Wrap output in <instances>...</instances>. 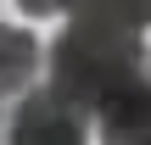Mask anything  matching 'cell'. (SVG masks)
I'll return each instance as SVG.
<instances>
[{
    "label": "cell",
    "instance_id": "1",
    "mask_svg": "<svg viewBox=\"0 0 151 145\" xmlns=\"http://www.w3.org/2000/svg\"><path fill=\"white\" fill-rule=\"evenodd\" d=\"M140 67H146V50L134 34L67 22L50 45V84L45 89L90 117V112H101V101H112L123 84H134Z\"/></svg>",
    "mask_w": 151,
    "mask_h": 145
},
{
    "label": "cell",
    "instance_id": "2",
    "mask_svg": "<svg viewBox=\"0 0 151 145\" xmlns=\"http://www.w3.org/2000/svg\"><path fill=\"white\" fill-rule=\"evenodd\" d=\"M6 145H90V117L50 89H28L6 123Z\"/></svg>",
    "mask_w": 151,
    "mask_h": 145
},
{
    "label": "cell",
    "instance_id": "6",
    "mask_svg": "<svg viewBox=\"0 0 151 145\" xmlns=\"http://www.w3.org/2000/svg\"><path fill=\"white\" fill-rule=\"evenodd\" d=\"M17 6H22L28 17H67L78 0H17Z\"/></svg>",
    "mask_w": 151,
    "mask_h": 145
},
{
    "label": "cell",
    "instance_id": "7",
    "mask_svg": "<svg viewBox=\"0 0 151 145\" xmlns=\"http://www.w3.org/2000/svg\"><path fill=\"white\" fill-rule=\"evenodd\" d=\"M0 140H6V112H0Z\"/></svg>",
    "mask_w": 151,
    "mask_h": 145
},
{
    "label": "cell",
    "instance_id": "4",
    "mask_svg": "<svg viewBox=\"0 0 151 145\" xmlns=\"http://www.w3.org/2000/svg\"><path fill=\"white\" fill-rule=\"evenodd\" d=\"M39 39L28 34V28H6L0 22V101L6 95H28V84H34V73H39Z\"/></svg>",
    "mask_w": 151,
    "mask_h": 145
},
{
    "label": "cell",
    "instance_id": "3",
    "mask_svg": "<svg viewBox=\"0 0 151 145\" xmlns=\"http://www.w3.org/2000/svg\"><path fill=\"white\" fill-rule=\"evenodd\" d=\"M95 117L101 145H151V78L140 73L134 84H123L112 101H101Z\"/></svg>",
    "mask_w": 151,
    "mask_h": 145
},
{
    "label": "cell",
    "instance_id": "5",
    "mask_svg": "<svg viewBox=\"0 0 151 145\" xmlns=\"http://www.w3.org/2000/svg\"><path fill=\"white\" fill-rule=\"evenodd\" d=\"M73 22H90V28H118V34H146L151 28V0H78L67 11Z\"/></svg>",
    "mask_w": 151,
    "mask_h": 145
}]
</instances>
